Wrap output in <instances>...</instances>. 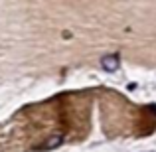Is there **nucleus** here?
I'll use <instances>...</instances> for the list:
<instances>
[{"instance_id": "obj_2", "label": "nucleus", "mask_w": 156, "mask_h": 152, "mask_svg": "<svg viewBox=\"0 0 156 152\" xmlns=\"http://www.w3.org/2000/svg\"><path fill=\"white\" fill-rule=\"evenodd\" d=\"M61 142V136H55V138H50L48 140V144H44V146H40V150H50V148H55L57 144Z\"/></svg>"}, {"instance_id": "obj_1", "label": "nucleus", "mask_w": 156, "mask_h": 152, "mask_svg": "<svg viewBox=\"0 0 156 152\" xmlns=\"http://www.w3.org/2000/svg\"><path fill=\"white\" fill-rule=\"evenodd\" d=\"M121 65V55L119 53H111V55H103L101 57V67L105 71H117Z\"/></svg>"}]
</instances>
